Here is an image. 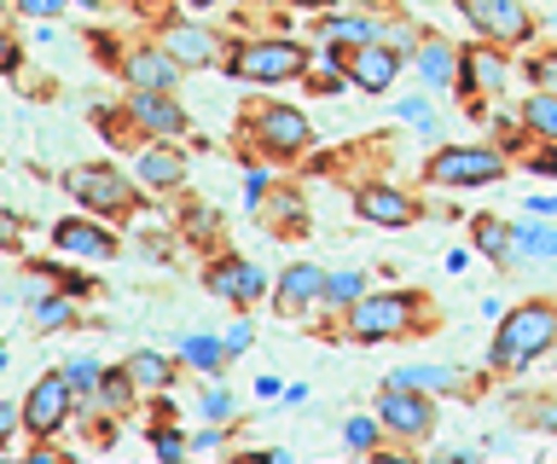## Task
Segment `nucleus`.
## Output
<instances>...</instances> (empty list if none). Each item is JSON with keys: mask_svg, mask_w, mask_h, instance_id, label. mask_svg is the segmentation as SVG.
<instances>
[{"mask_svg": "<svg viewBox=\"0 0 557 464\" xmlns=\"http://www.w3.org/2000/svg\"><path fill=\"white\" fill-rule=\"evenodd\" d=\"M76 7H99V0H76Z\"/></svg>", "mask_w": 557, "mask_h": 464, "instance_id": "obj_45", "label": "nucleus"}, {"mask_svg": "<svg viewBox=\"0 0 557 464\" xmlns=\"http://www.w3.org/2000/svg\"><path fill=\"white\" fill-rule=\"evenodd\" d=\"M320 36H337V41H377V29L366 18H325Z\"/></svg>", "mask_w": 557, "mask_h": 464, "instance_id": "obj_28", "label": "nucleus"}, {"mask_svg": "<svg viewBox=\"0 0 557 464\" xmlns=\"http://www.w3.org/2000/svg\"><path fill=\"white\" fill-rule=\"evenodd\" d=\"M203 412H209V418H226V412H233V401L215 389V394H203Z\"/></svg>", "mask_w": 557, "mask_h": 464, "instance_id": "obj_36", "label": "nucleus"}, {"mask_svg": "<svg viewBox=\"0 0 557 464\" xmlns=\"http://www.w3.org/2000/svg\"><path fill=\"white\" fill-rule=\"evenodd\" d=\"M59 250H70V255H94V262H104V255L116 250V238L104 233V227H94V221H59Z\"/></svg>", "mask_w": 557, "mask_h": 464, "instance_id": "obj_11", "label": "nucleus"}, {"mask_svg": "<svg viewBox=\"0 0 557 464\" xmlns=\"http://www.w3.org/2000/svg\"><path fill=\"white\" fill-rule=\"evenodd\" d=\"M12 233H17V227H12V215H0V244H12Z\"/></svg>", "mask_w": 557, "mask_h": 464, "instance_id": "obj_42", "label": "nucleus"}, {"mask_svg": "<svg viewBox=\"0 0 557 464\" xmlns=\"http://www.w3.org/2000/svg\"><path fill=\"white\" fill-rule=\"evenodd\" d=\"M261 134H268V146H273V151H302V146L313 140L302 116H296V111H278V105L261 116Z\"/></svg>", "mask_w": 557, "mask_h": 464, "instance_id": "obj_15", "label": "nucleus"}, {"mask_svg": "<svg viewBox=\"0 0 557 464\" xmlns=\"http://www.w3.org/2000/svg\"><path fill=\"white\" fill-rule=\"evenodd\" d=\"M412 325V297H360L355 302V337H400Z\"/></svg>", "mask_w": 557, "mask_h": 464, "instance_id": "obj_4", "label": "nucleus"}, {"mask_svg": "<svg viewBox=\"0 0 557 464\" xmlns=\"http://www.w3.org/2000/svg\"><path fill=\"white\" fill-rule=\"evenodd\" d=\"M191 7H215V0H191Z\"/></svg>", "mask_w": 557, "mask_h": 464, "instance_id": "obj_44", "label": "nucleus"}, {"mask_svg": "<svg viewBox=\"0 0 557 464\" xmlns=\"http://www.w3.org/2000/svg\"><path fill=\"white\" fill-rule=\"evenodd\" d=\"M128 81L134 88H169L174 81V53L163 47V53H134L128 59Z\"/></svg>", "mask_w": 557, "mask_h": 464, "instance_id": "obj_18", "label": "nucleus"}, {"mask_svg": "<svg viewBox=\"0 0 557 464\" xmlns=\"http://www.w3.org/2000/svg\"><path fill=\"white\" fill-rule=\"evenodd\" d=\"M169 53H174V64H191V71H198V64H209L221 53V41L209 36V29H169Z\"/></svg>", "mask_w": 557, "mask_h": 464, "instance_id": "obj_16", "label": "nucleus"}, {"mask_svg": "<svg viewBox=\"0 0 557 464\" xmlns=\"http://www.w3.org/2000/svg\"><path fill=\"white\" fill-rule=\"evenodd\" d=\"M70 0H17V12H29V18H52V12H64Z\"/></svg>", "mask_w": 557, "mask_h": 464, "instance_id": "obj_33", "label": "nucleus"}, {"mask_svg": "<svg viewBox=\"0 0 557 464\" xmlns=\"http://www.w3.org/2000/svg\"><path fill=\"white\" fill-rule=\"evenodd\" d=\"M534 215H557V198H534Z\"/></svg>", "mask_w": 557, "mask_h": 464, "instance_id": "obj_40", "label": "nucleus"}, {"mask_svg": "<svg viewBox=\"0 0 557 464\" xmlns=\"http://www.w3.org/2000/svg\"><path fill=\"white\" fill-rule=\"evenodd\" d=\"M313 297H325V273L320 267H285V279H278V302L285 308H302V302H313Z\"/></svg>", "mask_w": 557, "mask_h": 464, "instance_id": "obj_17", "label": "nucleus"}, {"mask_svg": "<svg viewBox=\"0 0 557 464\" xmlns=\"http://www.w3.org/2000/svg\"><path fill=\"white\" fill-rule=\"evenodd\" d=\"M529 71H534V81H540L546 93H557V59H534Z\"/></svg>", "mask_w": 557, "mask_h": 464, "instance_id": "obj_34", "label": "nucleus"}, {"mask_svg": "<svg viewBox=\"0 0 557 464\" xmlns=\"http://www.w3.org/2000/svg\"><path fill=\"white\" fill-rule=\"evenodd\" d=\"M0 372H7V349H0Z\"/></svg>", "mask_w": 557, "mask_h": 464, "instance_id": "obj_47", "label": "nucleus"}, {"mask_svg": "<svg viewBox=\"0 0 557 464\" xmlns=\"http://www.w3.org/2000/svg\"><path fill=\"white\" fill-rule=\"evenodd\" d=\"M383 424L400 429V436H430L435 412L424 401V389H389L383 394Z\"/></svg>", "mask_w": 557, "mask_h": 464, "instance_id": "obj_9", "label": "nucleus"}, {"mask_svg": "<svg viewBox=\"0 0 557 464\" xmlns=\"http://www.w3.org/2000/svg\"><path fill=\"white\" fill-rule=\"evenodd\" d=\"M134 116H139L146 128H157V134H181V128H186V111L169 105L163 88H139V93H134Z\"/></svg>", "mask_w": 557, "mask_h": 464, "instance_id": "obj_14", "label": "nucleus"}, {"mask_svg": "<svg viewBox=\"0 0 557 464\" xmlns=\"http://www.w3.org/2000/svg\"><path fill=\"white\" fill-rule=\"evenodd\" d=\"M0 71H12V41L0 36Z\"/></svg>", "mask_w": 557, "mask_h": 464, "instance_id": "obj_41", "label": "nucleus"}, {"mask_svg": "<svg viewBox=\"0 0 557 464\" xmlns=\"http://www.w3.org/2000/svg\"><path fill=\"white\" fill-rule=\"evenodd\" d=\"M186 175V163L174 158V151H146V158H139V180H151V186H174Z\"/></svg>", "mask_w": 557, "mask_h": 464, "instance_id": "obj_20", "label": "nucleus"}, {"mask_svg": "<svg viewBox=\"0 0 557 464\" xmlns=\"http://www.w3.org/2000/svg\"><path fill=\"white\" fill-rule=\"evenodd\" d=\"M529 128L546 134V140H557V93H534L529 99Z\"/></svg>", "mask_w": 557, "mask_h": 464, "instance_id": "obj_23", "label": "nucleus"}, {"mask_svg": "<svg viewBox=\"0 0 557 464\" xmlns=\"http://www.w3.org/2000/svg\"><path fill=\"white\" fill-rule=\"evenodd\" d=\"M534 168H540V175H557V151H546V158H540Z\"/></svg>", "mask_w": 557, "mask_h": 464, "instance_id": "obj_39", "label": "nucleus"}, {"mask_svg": "<svg viewBox=\"0 0 557 464\" xmlns=\"http://www.w3.org/2000/svg\"><path fill=\"white\" fill-rule=\"evenodd\" d=\"M343 441L355 447V453H366V447H377V424L372 418H348L343 424Z\"/></svg>", "mask_w": 557, "mask_h": 464, "instance_id": "obj_29", "label": "nucleus"}, {"mask_svg": "<svg viewBox=\"0 0 557 464\" xmlns=\"http://www.w3.org/2000/svg\"><path fill=\"white\" fill-rule=\"evenodd\" d=\"M128 377H134L139 389H163L169 384V360L163 354H134L128 360Z\"/></svg>", "mask_w": 557, "mask_h": 464, "instance_id": "obj_22", "label": "nucleus"}, {"mask_svg": "<svg viewBox=\"0 0 557 464\" xmlns=\"http://www.w3.org/2000/svg\"><path fill=\"white\" fill-rule=\"evenodd\" d=\"M181 354L191 360V366H198V372H215L221 366V354H226V342H209V337H186L181 342Z\"/></svg>", "mask_w": 557, "mask_h": 464, "instance_id": "obj_24", "label": "nucleus"}, {"mask_svg": "<svg viewBox=\"0 0 557 464\" xmlns=\"http://www.w3.org/2000/svg\"><path fill=\"white\" fill-rule=\"evenodd\" d=\"M499 175H505V163L494 151H476V146H447V151H435V163H430L435 186H482V180H499Z\"/></svg>", "mask_w": 557, "mask_h": 464, "instance_id": "obj_3", "label": "nucleus"}, {"mask_svg": "<svg viewBox=\"0 0 557 464\" xmlns=\"http://www.w3.org/2000/svg\"><path fill=\"white\" fill-rule=\"evenodd\" d=\"M355 210L366 221H383V227H407V221H412V198H400L395 186H366V192L355 198Z\"/></svg>", "mask_w": 557, "mask_h": 464, "instance_id": "obj_10", "label": "nucleus"}, {"mask_svg": "<svg viewBox=\"0 0 557 464\" xmlns=\"http://www.w3.org/2000/svg\"><path fill=\"white\" fill-rule=\"evenodd\" d=\"M465 12H470V24L487 29V36H499V41L529 36V12H522L517 0H465Z\"/></svg>", "mask_w": 557, "mask_h": 464, "instance_id": "obj_7", "label": "nucleus"}, {"mask_svg": "<svg viewBox=\"0 0 557 464\" xmlns=\"http://www.w3.org/2000/svg\"><path fill=\"white\" fill-rule=\"evenodd\" d=\"M511 255L552 262V255H557V233H552V227H511Z\"/></svg>", "mask_w": 557, "mask_h": 464, "instance_id": "obj_19", "label": "nucleus"}, {"mask_svg": "<svg viewBox=\"0 0 557 464\" xmlns=\"http://www.w3.org/2000/svg\"><path fill=\"white\" fill-rule=\"evenodd\" d=\"M476 244L494 255V262H511V227H505V221L482 215V221H476Z\"/></svg>", "mask_w": 557, "mask_h": 464, "instance_id": "obj_21", "label": "nucleus"}, {"mask_svg": "<svg viewBox=\"0 0 557 464\" xmlns=\"http://www.w3.org/2000/svg\"><path fill=\"white\" fill-rule=\"evenodd\" d=\"M400 116H407V123H418L424 134H435V116H430L424 99H400Z\"/></svg>", "mask_w": 557, "mask_h": 464, "instance_id": "obj_32", "label": "nucleus"}, {"mask_svg": "<svg viewBox=\"0 0 557 464\" xmlns=\"http://www.w3.org/2000/svg\"><path fill=\"white\" fill-rule=\"evenodd\" d=\"M221 342H226V354H244V349H250V325H233Z\"/></svg>", "mask_w": 557, "mask_h": 464, "instance_id": "obj_35", "label": "nucleus"}, {"mask_svg": "<svg viewBox=\"0 0 557 464\" xmlns=\"http://www.w3.org/2000/svg\"><path fill=\"white\" fill-rule=\"evenodd\" d=\"M302 64H308V53L296 41H261V47H238L233 53V76H244V81H290V76H302Z\"/></svg>", "mask_w": 557, "mask_h": 464, "instance_id": "obj_2", "label": "nucleus"}, {"mask_svg": "<svg viewBox=\"0 0 557 464\" xmlns=\"http://www.w3.org/2000/svg\"><path fill=\"white\" fill-rule=\"evenodd\" d=\"M12 424H17V406H7V401H0V441L12 436Z\"/></svg>", "mask_w": 557, "mask_h": 464, "instance_id": "obj_38", "label": "nucleus"}, {"mask_svg": "<svg viewBox=\"0 0 557 464\" xmlns=\"http://www.w3.org/2000/svg\"><path fill=\"white\" fill-rule=\"evenodd\" d=\"M70 192H76L87 210H104V215L128 210V180H122L116 168H76V175H70Z\"/></svg>", "mask_w": 557, "mask_h": 464, "instance_id": "obj_6", "label": "nucleus"}, {"mask_svg": "<svg viewBox=\"0 0 557 464\" xmlns=\"http://www.w3.org/2000/svg\"><path fill=\"white\" fill-rule=\"evenodd\" d=\"M35 319H41V325H70V302L64 297H41V302H35Z\"/></svg>", "mask_w": 557, "mask_h": 464, "instance_id": "obj_31", "label": "nucleus"}, {"mask_svg": "<svg viewBox=\"0 0 557 464\" xmlns=\"http://www.w3.org/2000/svg\"><path fill=\"white\" fill-rule=\"evenodd\" d=\"M465 71H476V81H482L487 93L505 88V64H499L494 53H465Z\"/></svg>", "mask_w": 557, "mask_h": 464, "instance_id": "obj_27", "label": "nucleus"}, {"mask_svg": "<svg viewBox=\"0 0 557 464\" xmlns=\"http://www.w3.org/2000/svg\"><path fill=\"white\" fill-rule=\"evenodd\" d=\"M70 377H41V384L29 389V401H24V424L35 429V436H52V429H64L70 418Z\"/></svg>", "mask_w": 557, "mask_h": 464, "instance_id": "obj_5", "label": "nucleus"}, {"mask_svg": "<svg viewBox=\"0 0 557 464\" xmlns=\"http://www.w3.org/2000/svg\"><path fill=\"white\" fill-rule=\"evenodd\" d=\"M343 59H348V81L366 88V93H383L395 81V71H400V59L389 53V47H377V41H360V53H343Z\"/></svg>", "mask_w": 557, "mask_h": 464, "instance_id": "obj_8", "label": "nucleus"}, {"mask_svg": "<svg viewBox=\"0 0 557 464\" xmlns=\"http://www.w3.org/2000/svg\"><path fill=\"white\" fill-rule=\"evenodd\" d=\"M465 384V372H453V366H400L389 372V389H424V394H453Z\"/></svg>", "mask_w": 557, "mask_h": 464, "instance_id": "obj_13", "label": "nucleus"}, {"mask_svg": "<svg viewBox=\"0 0 557 464\" xmlns=\"http://www.w3.org/2000/svg\"><path fill=\"white\" fill-rule=\"evenodd\" d=\"M366 297V273H331L325 279V302H360Z\"/></svg>", "mask_w": 557, "mask_h": 464, "instance_id": "obj_26", "label": "nucleus"}, {"mask_svg": "<svg viewBox=\"0 0 557 464\" xmlns=\"http://www.w3.org/2000/svg\"><path fill=\"white\" fill-rule=\"evenodd\" d=\"M360 7H383V0H360Z\"/></svg>", "mask_w": 557, "mask_h": 464, "instance_id": "obj_46", "label": "nucleus"}, {"mask_svg": "<svg viewBox=\"0 0 557 464\" xmlns=\"http://www.w3.org/2000/svg\"><path fill=\"white\" fill-rule=\"evenodd\" d=\"M552 337H557V308H546V302L517 308V314L499 325L494 366H529V360H534L540 349H552Z\"/></svg>", "mask_w": 557, "mask_h": 464, "instance_id": "obj_1", "label": "nucleus"}, {"mask_svg": "<svg viewBox=\"0 0 557 464\" xmlns=\"http://www.w3.org/2000/svg\"><path fill=\"white\" fill-rule=\"evenodd\" d=\"M157 453H163V459H181L186 441H181V436H157Z\"/></svg>", "mask_w": 557, "mask_h": 464, "instance_id": "obj_37", "label": "nucleus"}, {"mask_svg": "<svg viewBox=\"0 0 557 464\" xmlns=\"http://www.w3.org/2000/svg\"><path fill=\"white\" fill-rule=\"evenodd\" d=\"M546 424H552V429H557V406H552V412H546Z\"/></svg>", "mask_w": 557, "mask_h": 464, "instance_id": "obj_43", "label": "nucleus"}, {"mask_svg": "<svg viewBox=\"0 0 557 464\" xmlns=\"http://www.w3.org/2000/svg\"><path fill=\"white\" fill-rule=\"evenodd\" d=\"M261 285L268 279H261L250 262H221L215 273H209V290H215V297H233V302H256Z\"/></svg>", "mask_w": 557, "mask_h": 464, "instance_id": "obj_12", "label": "nucleus"}, {"mask_svg": "<svg viewBox=\"0 0 557 464\" xmlns=\"http://www.w3.org/2000/svg\"><path fill=\"white\" fill-rule=\"evenodd\" d=\"M418 71H424V76L435 81V88H442V81H453V53H447L442 41H430L424 53H418Z\"/></svg>", "mask_w": 557, "mask_h": 464, "instance_id": "obj_25", "label": "nucleus"}, {"mask_svg": "<svg viewBox=\"0 0 557 464\" xmlns=\"http://www.w3.org/2000/svg\"><path fill=\"white\" fill-rule=\"evenodd\" d=\"M64 377H70V389H99V360H70L64 366Z\"/></svg>", "mask_w": 557, "mask_h": 464, "instance_id": "obj_30", "label": "nucleus"}]
</instances>
